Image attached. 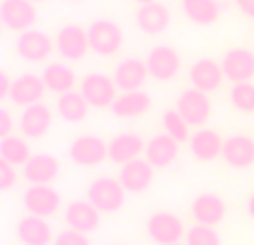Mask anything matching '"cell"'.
<instances>
[{
	"mask_svg": "<svg viewBox=\"0 0 254 245\" xmlns=\"http://www.w3.org/2000/svg\"><path fill=\"white\" fill-rule=\"evenodd\" d=\"M127 189L119 181V176H98L87 185V201L101 214H116L125 205Z\"/></svg>",
	"mask_w": 254,
	"mask_h": 245,
	"instance_id": "obj_1",
	"label": "cell"
},
{
	"mask_svg": "<svg viewBox=\"0 0 254 245\" xmlns=\"http://www.w3.org/2000/svg\"><path fill=\"white\" fill-rule=\"evenodd\" d=\"M87 36H89V47L96 56H114L123 49L125 43V34L114 20L107 18H98V20L89 22L87 27Z\"/></svg>",
	"mask_w": 254,
	"mask_h": 245,
	"instance_id": "obj_2",
	"label": "cell"
},
{
	"mask_svg": "<svg viewBox=\"0 0 254 245\" xmlns=\"http://www.w3.org/2000/svg\"><path fill=\"white\" fill-rule=\"evenodd\" d=\"M116 83L112 76L101 74V71H92V74L83 76L78 85V92L85 96V101L89 103V107L94 110H105V107H112L116 101Z\"/></svg>",
	"mask_w": 254,
	"mask_h": 245,
	"instance_id": "obj_3",
	"label": "cell"
},
{
	"mask_svg": "<svg viewBox=\"0 0 254 245\" xmlns=\"http://www.w3.org/2000/svg\"><path fill=\"white\" fill-rule=\"evenodd\" d=\"M147 237L156 245H176L185 237V225L172 212H152L145 221Z\"/></svg>",
	"mask_w": 254,
	"mask_h": 245,
	"instance_id": "obj_4",
	"label": "cell"
},
{
	"mask_svg": "<svg viewBox=\"0 0 254 245\" xmlns=\"http://www.w3.org/2000/svg\"><path fill=\"white\" fill-rule=\"evenodd\" d=\"M69 158L80 167H96L103 161L110 158V143L94 134H83L78 138L71 140V145L67 147Z\"/></svg>",
	"mask_w": 254,
	"mask_h": 245,
	"instance_id": "obj_5",
	"label": "cell"
},
{
	"mask_svg": "<svg viewBox=\"0 0 254 245\" xmlns=\"http://www.w3.org/2000/svg\"><path fill=\"white\" fill-rule=\"evenodd\" d=\"M38 20V9L31 0H2L0 2V22L9 31H22L34 29Z\"/></svg>",
	"mask_w": 254,
	"mask_h": 245,
	"instance_id": "obj_6",
	"label": "cell"
},
{
	"mask_svg": "<svg viewBox=\"0 0 254 245\" xmlns=\"http://www.w3.org/2000/svg\"><path fill=\"white\" fill-rule=\"evenodd\" d=\"M56 52L61 54L65 61H83L87 56V52H92L89 47V36H87V29L80 25H63L61 29L56 31Z\"/></svg>",
	"mask_w": 254,
	"mask_h": 245,
	"instance_id": "obj_7",
	"label": "cell"
},
{
	"mask_svg": "<svg viewBox=\"0 0 254 245\" xmlns=\"http://www.w3.org/2000/svg\"><path fill=\"white\" fill-rule=\"evenodd\" d=\"M176 110H179V114L183 116L190 125L201 127V125H205L212 116V101L205 92H201V89H196V87H190V89H185V92H181L179 101H176Z\"/></svg>",
	"mask_w": 254,
	"mask_h": 245,
	"instance_id": "obj_8",
	"label": "cell"
},
{
	"mask_svg": "<svg viewBox=\"0 0 254 245\" xmlns=\"http://www.w3.org/2000/svg\"><path fill=\"white\" fill-rule=\"evenodd\" d=\"M54 47H56V43L49 38V34H45L40 29H27L22 34H18L16 38V54L25 62L47 61L52 56Z\"/></svg>",
	"mask_w": 254,
	"mask_h": 245,
	"instance_id": "obj_9",
	"label": "cell"
},
{
	"mask_svg": "<svg viewBox=\"0 0 254 245\" xmlns=\"http://www.w3.org/2000/svg\"><path fill=\"white\" fill-rule=\"evenodd\" d=\"M22 205H25V210L29 214L49 219L61 207V194L52 185H29L22 192Z\"/></svg>",
	"mask_w": 254,
	"mask_h": 245,
	"instance_id": "obj_10",
	"label": "cell"
},
{
	"mask_svg": "<svg viewBox=\"0 0 254 245\" xmlns=\"http://www.w3.org/2000/svg\"><path fill=\"white\" fill-rule=\"evenodd\" d=\"M145 65L149 69V76L161 83H167L172 80L181 69V56L174 47L170 45H158V47H152L145 56Z\"/></svg>",
	"mask_w": 254,
	"mask_h": 245,
	"instance_id": "obj_11",
	"label": "cell"
},
{
	"mask_svg": "<svg viewBox=\"0 0 254 245\" xmlns=\"http://www.w3.org/2000/svg\"><path fill=\"white\" fill-rule=\"evenodd\" d=\"M221 67H223L225 78L232 85L239 83H252L254 78V52L246 47H234L225 52L221 58Z\"/></svg>",
	"mask_w": 254,
	"mask_h": 245,
	"instance_id": "obj_12",
	"label": "cell"
},
{
	"mask_svg": "<svg viewBox=\"0 0 254 245\" xmlns=\"http://www.w3.org/2000/svg\"><path fill=\"white\" fill-rule=\"evenodd\" d=\"M188 78H190V83H192V87L201 89V92H205V94H212L221 87L225 74H223V67H221L219 61H214V58H201V61L190 65Z\"/></svg>",
	"mask_w": 254,
	"mask_h": 245,
	"instance_id": "obj_13",
	"label": "cell"
},
{
	"mask_svg": "<svg viewBox=\"0 0 254 245\" xmlns=\"http://www.w3.org/2000/svg\"><path fill=\"white\" fill-rule=\"evenodd\" d=\"M61 174V161L52 154H34L22 167V179L29 185H52Z\"/></svg>",
	"mask_w": 254,
	"mask_h": 245,
	"instance_id": "obj_14",
	"label": "cell"
},
{
	"mask_svg": "<svg viewBox=\"0 0 254 245\" xmlns=\"http://www.w3.org/2000/svg\"><path fill=\"white\" fill-rule=\"evenodd\" d=\"M54 121V114L45 103H36V105H29L20 112L18 116V127H20V134L25 138H43L49 131Z\"/></svg>",
	"mask_w": 254,
	"mask_h": 245,
	"instance_id": "obj_15",
	"label": "cell"
},
{
	"mask_svg": "<svg viewBox=\"0 0 254 245\" xmlns=\"http://www.w3.org/2000/svg\"><path fill=\"white\" fill-rule=\"evenodd\" d=\"M149 76V69L145 61L140 58H123L116 62L114 67V83L121 92H134V89H143L145 80Z\"/></svg>",
	"mask_w": 254,
	"mask_h": 245,
	"instance_id": "obj_16",
	"label": "cell"
},
{
	"mask_svg": "<svg viewBox=\"0 0 254 245\" xmlns=\"http://www.w3.org/2000/svg\"><path fill=\"white\" fill-rule=\"evenodd\" d=\"M190 212H192L194 221H196L198 225H212V228H214V225H219L221 221L225 219L228 205H225V201L219 194L203 192L192 201Z\"/></svg>",
	"mask_w": 254,
	"mask_h": 245,
	"instance_id": "obj_17",
	"label": "cell"
},
{
	"mask_svg": "<svg viewBox=\"0 0 254 245\" xmlns=\"http://www.w3.org/2000/svg\"><path fill=\"white\" fill-rule=\"evenodd\" d=\"M63 216H65L67 228L76 230V232H83V234H92L101 225V212L87 198L85 201H71L65 207V214Z\"/></svg>",
	"mask_w": 254,
	"mask_h": 245,
	"instance_id": "obj_18",
	"label": "cell"
},
{
	"mask_svg": "<svg viewBox=\"0 0 254 245\" xmlns=\"http://www.w3.org/2000/svg\"><path fill=\"white\" fill-rule=\"evenodd\" d=\"M16 237L22 245H52L54 234L47 219L36 214H25L16 223Z\"/></svg>",
	"mask_w": 254,
	"mask_h": 245,
	"instance_id": "obj_19",
	"label": "cell"
},
{
	"mask_svg": "<svg viewBox=\"0 0 254 245\" xmlns=\"http://www.w3.org/2000/svg\"><path fill=\"white\" fill-rule=\"evenodd\" d=\"M190 152L196 161L201 163H212L214 158L223 156V143L225 138H221V134L216 129H210V127H203V129L194 131L190 136Z\"/></svg>",
	"mask_w": 254,
	"mask_h": 245,
	"instance_id": "obj_20",
	"label": "cell"
},
{
	"mask_svg": "<svg viewBox=\"0 0 254 245\" xmlns=\"http://www.w3.org/2000/svg\"><path fill=\"white\" fill-rule=\"evenodd\" d=\"M119 181L123 183L127 194H143L147 192L154 181V167L143 158H136V161L121 165Z\"/></svg>",
	"mask_w": 254,
	"mask_h": 245,
	"instance_id": "obj_21",
	"label": "cell"
},
{
	"mask_svg": "<svg viewBox=\"0 0 254 245\" xmlns=\"http://www.w3.org/2000/svg\"><path fill=\"white\" fill-rule=\"evenodd\" d=\"M170 20H172L170 9L163 2H158V0L156 2H149V4H140L138 11L134 13L136 27L147 36L163 34V31L170 27Z\"/></svg>",
	"mask_w": 254,
	"mask_h": 245,
	"instance_id": "obj_22",
	"label": "cell"
},
{
	"mask_svg": "<svg viewBox=\"0 0 254 245\" xmlns=\"http://www.w3.org/2000/svg\"><path fill=\"white\" fill-rule=\"evenodd\" d=\"M179 140H174L170 134H156L147 140L145 145V161L152 167H158V170H165L179 156Z\"/></svg>",
	"mask_w": 254,
	"mask_h": 245,
	"instance_id": "obj_23",
	"label": "cell"
},
{
	"mask_svg": "<svg viewBox=\"0 0 254 245\" xmlns=\"http://www.w3.org/2000/svg\"><path fill=\"white\" fill-rule=\"evenodd\" d=\"M45 92H47V87H45L43 78L36 74H20L13 78L11 83V94H9V98H11V103H16V105H22V107H29V105H36V103L43 101Z\"/></svg>",
	"mask_w": 254,
	"mask_h": 245,
	"instance_id": "obj_24",
	"label": "cell"
},
{
	"mask_svg": "<svg viewBox=\"0 0 254 245\" xmlns=\"http://www.w3.org/2000/svg\"><path fill=\"white\" fill-rule=\"evenodd\" d=\"M223 158L230 167L234 170H246V167L254 165V140L250 136L234 134L225 138L223 143Z\"/></svg>",
	"mask_w": 254,
	"mask_h": 245,
	"instance_id": "obj_25",
	"label": "cell"
},
{
	"mask_svg": "<svg viewBox=\"0 0 254 245\" xmlns=\"http://www.w3.org/2000/svg\"><path fill=\"white\" fill-rule=\"evenodd\" d=\"M145 140L143 136H138L136 131H123V134H116L110 140V161L125 165L131 163L136 158H140V154L145 152Z\"/></svg>",
	"mask_w": 254,
	"mask_h": 245,
	"instance_id": "obj_26",
	"label": "cell"
},
{
	"mask_svg": "<svg viewBox=\"0 0 254 245\" xmlns=\"http://www.w3.org/2000/svg\"><path fill=\"white\" fill-rule=\"evenodd\" d=\"M149 107H152L149 94H145L143 89H134V92L119 94L110 110L116 119H138V116L147 114Z\"/></svg>",
	"mask_w": 254,
	"mask_h": 245,
	"instance_id": "obj_27",
	"label": "cell"
},
{
	"mask_svg": "<svg viewBox=\"0 0 254 245\" xmlns=\"http://www.w3.org/2000/svg\"><path fill=\"white\" fill-rule=\"evenodd\" d=\"M40 78H43L45 87L49 89V92L54 94H67L74 89L76 85V74L74 69H71L69 65H65V62H47V65L43 67V74H40Z\"/></svg>",
	"mask_w": 254,
	"mask_h": 245,
	"instance_id": "obj_28",
	"label": "cell"
},
{
	"mask_svg": "<svg viewBox=\"0 0 254 245\" xmlns=\"http://www.w3.org/2000/svg\"><path fill=\"white\" fill-rule=\"evenodd\" d=\"M181 9H183L190 22L201 27L214 25L221 13V7L216 0H181Z\"/></svg>",
	"mask_w": 254,
	"mask_h": 245,
	"instance_id": "obj_29",
	"label": "cell"
},
{
	"mask_svg": "<svg viewBox=\"0 0 254 245\" xmlns=\"http://www.w3.org/2000/svg\"><path fill=\"white\" fill-rule=\"evenodd\" d=\"M56 112H58V116L67 122H83L89 114V103L85 101V96L80 92L71 89V92L58 96Z\"/></svg>",
	"mask_w": 254,
	"mask_h": 245,
	"instance_id": "obj_30",
	"label": "cell"
},
{
	"mask_svg": "<svg viewBox=\"0 0 254 245\" xmlns=\"http://www.w3.org/2000/svg\"><path fill=\"white\" fill-rule=\"evenodd\" d=\"M34 156L29 149V143L25 140V136H7L0 138V158L7 163H11L13 167H25L27 161Z\"/></svg>",
	"mask_w": 254,
	"mask_h": 245,
	"instance_id": "obj_31",
	"label": "cell"
},
{
	"mask_svg": "<svg viewBox=\"0 0 254 245\" xmlns=\"http://www.w3.org/2000/svg\"><path fill=\"white\" fill-rule=\"evenodd\" d=\"M230 103L241 114H254V85L252 83L232 85V89H230Z\"/></svg>",
	"mask_w": 254,
	"mask_h": 245,
	"instance_id": "obj_32",
	"label": "cell"
},
{
	"mask_svg": "<svg viewBox=\"0 0 254 245\" xmlns=\"http://www.w3.org/2000/svg\"><path fill=\"white\" fill-rule=\"evenodd\" d=\"M163 127H165V134H170L179 143L190 140V122L179 114V110H167L163 114Z\"/></svg>",
	"mask_w": 254,
	"mask_h": 245,
	"instance_id": "obj_33",
	"label": "cell"
},
{
	"mask_svg": "<svg viewBox=\"0 0 254 245\" xmlns=\"http://www.w3.org/2000/svg\"><path fill=\"white\" fill-rule=\"evenodd\" d=\"M185 245H221V237L212 225L194 223L185 234Z\"/></svg>",
	"mask_w": 254,
	"mask_h": 245,
	"instance_id": "obj_34",
	"label": "cell"
},
{
	"mask_svg": "<svg viewBox=\"0 0 254 245\" xmlns=\"http://www.w3.org/2000/svg\"><path fill=\"white\" fill-rule=\"evenodd\" d=\"M54 245H92L87 234L76 232V230H63V232L56 234L54 239Z\"/></svg>",
	"mask_w": 254,
	"mask_h": 245,
	"instance_id": "obj_35",
	"label": "cell"
},
{
	"mask_svg": "<svg viewBox=\"0 0 254 245\" xmlns=\"http://www.w3.org/2000/svg\"><path fill=\"white\" fill-rule=\"evenodd\" d=\"M16 179H18L16 167H13L11 163L0 158V189H11L13 183H16Z\"/></svg>",
	"mask_w": 254,
	"mask_h": 245,
	"instance_id": "obj_36",
	"label": "cell"
},
{
	"mask_svg": "<svg viewBox=\"0 0 254 245\" xmlns=\"http://www.w3.org/2000/svg\"><path fill=\"white\" fill-rule=\"evenodd\" d=\"M11 129H13V119L9 114V110H0V138H7L11 136Z\"/></svg>",
	"mask_w": 254,
	"mask_h": 245,
	"instance_id": "obj_37",
	"label": "cell"
},
{
	"mask_svg": "<svg viewBox=\"0 0 254 245\" xmlns=\"http://www.w3.org/2000/svg\"><path fill=\"white\" fill-rule=\"evenodd\" d=\"M13 80L7 76V71H0V98H9Z\"/></svg>",
	"mask_w": 254,
	"mask_h": 245,
	"instance_id": "obj_38",
	"label": "cell"
},
{
	"mask_svg": "<svg viewBox=\"0 0 254 245\" xmlns=\"http://www.w3.org/2000/svg\"><path fill=\"white\" fill-rule=\"evenodd\" d=\"M239 7V11L248 18H254V0H234Z\"/></svg>",
	"mask_w": 254,
	"mask_h": 245,
	"instance_id": "obj_39",
	"label": "cell"
},
{
	"mask_svg": "<svg viewBox=\"0 0 254 245\" xmlns=\"http://www.w3.org/2000/svg\"><path fill=\"white\" fill-rule=\"evenodd\" d=\"M248 214H250L252 216V219H254V194H250V198H248Z\"/></svg>",
	"mask_w": 254,
	"mask_h": 245,
	"instance_id": "obj_40",
	"label": "cell"
},
{
	"mask_svg": "<svg viewBox=\"0 0 254 245\" xmlns=\"http://www.w3.org/2000/svg\"><path fill=\"white\" fill-rule=\"evenodd\" d=\"M136 2H140V4H149V2H156V0H136Z\"/></svg>",
	"mask_w": 254,
	"mask_h": 245,
	"instance_id": "obj_41",
	"label": "cell"
},
{
	"mask_svg": "<svg viewBox=\"0 0 254 245\" xmlns=\"http://www.w3.org/2000/svg\"><path fill=\"white\" fill-rule=\"evenodd\" d=\"M31 2H43V0H31Z\"/></svg>",
	"mask_w": 254,
	"mask_h": 245,
	"instance_id": "obj_42",
	"label": "cell"
},
{
	"mask_svg": "<svg viewBox=\"0 0 254 245\" xmlns=\"http://www.w3.org/2000/svg\"><path fill=\"white\" fill-rule=\"evenodd\" d=\"M176 245H183V243H176Z\"/></svg>",
	"mask_w": 254,
	"mask_h": 245,
	"instance_id": "obj_43",
	"label": "cell"
}]
</instances>
